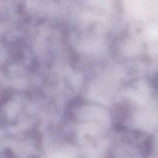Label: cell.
Instances as JSON below:
<instances>
[{
    "label": "cell",
    "mask_w": 158,
    "mask_h": 158,
    "mask_svg": "<svg viewBox=\"0 0 158 158\" xmlns=\"http://www.w3.org/2000/svg\"><path fill=\"white\" fill-rule=\"evenodd\" d=\"M154 85L157 89H158V72L155 74L154 77Z\"/></svg>",
    "instance_id": "obj_1"
}]
</instances>
